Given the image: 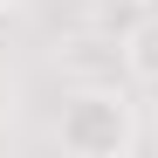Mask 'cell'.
I'll use <instances>...</instances> for the list:
<instances>
[{
	"label": "cell",
	"instance_id": "2",
	"mask_svg": "<svg viewBox=\"0 0 158 158\" xmlns=\"http://www.w3.org/2000/svg\"><path fill=\"white\" fill-rule=\"evenodd\" d=\"M124 69H131V83H144V89H158V7L138 21V28L124 35Z\"/></svg>",
	"mask_w": 158,
	"mask_h": 158
},
{
	"label": "cell",
	"instance_id": "4",
	"mask_svg": "<svg viewBox=\"0 0 158 158\" xmlns=\"http://www.w3.org/2000/svg\"><path fill=\"white\" fill-rule=\"evenodd\" d=\"M96 7H144V0H96Z\"/></svg>",
	"mask_w": 158,
	"mask_h": 158
},
{
	"label": "cell",
	"instance_id": "5",
	"mask_svg": "<svg viewBox=\"0 0 158 158\" xmlns=\"http://www.w3.org/2000/svg\"><path fill=\"white\" fill-rule=\"evenodd\" d=\"M21 7H28V0H0V14H21Z\"/></svg>",
	"mask_w": 158,
	"mask_h": 158
},
{
	"label": "cell",
	"instance_id": "3",
	"mask_svg": "<svg viewBox=\"0 0 158 158\" xmlns=\"http://www.w3.org/2000/svg\"><path fill=\"white\" fill-rule=\"evenodd\" d=\"M7 124H14V76L0 69V131H7Z\"/></svg>",
	"mask_w": 158,
	"mask_h": 158
},
{
	"label": "cell",
	"instance_id": "1",
	"mask_svg": "<svg viewBox=\"0 0 158 158\" xmlns=\"http://www.w3.org/2000/svg\"><path fill=\"white\" fill-rule=\"evenodd\" d=\"M55 144L76 158H131L144 144V110L117 83H76L55 110Z\"/></svg>",
	"mask_w": 158,
	"mask_h": 158
}]
</instances>
